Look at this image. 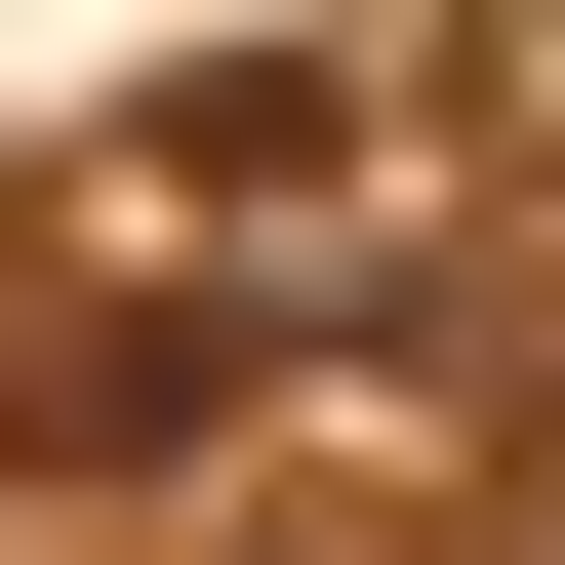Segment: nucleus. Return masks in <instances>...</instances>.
<instances>
[{"label": "nucleus", "mask_w": 565, "mask_h": 565, "mask_svg": "<svg viewBox=\"0 0 565 565\" xmlns=\"http://www.w3.org/2000/svg\"><path fill=\"white\" fill-rule=\"evenodd\" d=\"M525 565H565V445H525Z\"/></svg>", "instance_id": "f257e3e1"}]
</instances>
